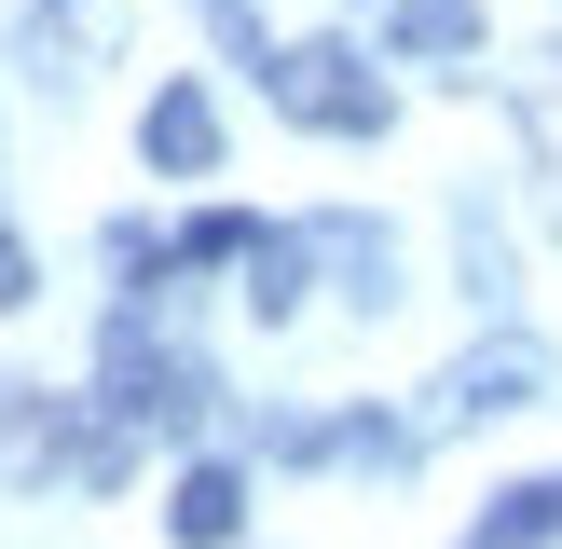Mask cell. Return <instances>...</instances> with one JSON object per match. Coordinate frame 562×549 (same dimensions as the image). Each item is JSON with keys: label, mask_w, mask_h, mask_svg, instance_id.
Segmentation results:
<instances>
[{"label": "cell", "mask_w": 562, "mask_h": 549, "mask_svg": "<svg viewBox=\"0 0 562 549\" xmlns=\"http://www.w3.org/2000/svg\"><path fill=\"white\" fill-rule=\"evenodd\" d=\"M14 302H27V247L0 234V316H14Z\"/></svg>", "instance_id": "8fae6325"}, {"label": "cell", "mask_w": 562, "mask_h": 549, "mask_svg": "<svg viewBox=\"0 0 562 549\" xmlns=\"http://www.w3.org/2000/svg\"><path fill=\"white\" fill-rule=\"evenodd\" d=\"M165 536H179V549H234V536H247V481H234V467H179Z\"/></svg>", "instance_id": "8992f818"}, {"label": "cell", "mask_w": 562, "mask_h": 549, "mask_svg": "<svg viewBox=\"0 0 562 549\" xmlns=\"http://www.w3.org/2000/svg\"><path fill=\"white\" fill-rule=\"evenodd\" d=\"M247 247H261V220H234V206H206V220H192V234H179V261H247Z\"/></svg>", "instance_id": "30bf717a"}, {"label": "cell", "mask_w": 562, "mask_h": 549, "mask_svg": "<svg viewBox=\"0 0 562 549\" xmlns=\"http://www.w3.org/2000/svg\"><path fill=\"white\" fill-rule=\"evenodd\" d=\"M384 42H398V55H481V0H398Z\"/></svg>", "instance_id": "ba28073f"}, {"label": "cell", "mask_w": 562, "mask_h": 549, "mask_svg": "<svg viewBox=\"0 0 562 549\" xmlns=\"http://www.w3.org/2000/svg\"><path fill=\"white\" fill-rule=\"evenodd\" d=\"M521 137H536V165H549V206H562V55H536V69H521Z\"/></svg>", "instance_id": "9c48e42d"}, {"label": "cell", "mask_w": 562, "mask_h": 549, "mask_svg": "<svg viewBox=\"0 0 562 549\" xmlns=\"http://www.w3.org/2000/svg\"><path fill=\"white\" fill-rule=\"evenodd\" d=\"M261 82L289 124H329V137H384V110H398L357 42H289V55H261Z\"/></svg>", "instance_id": "7a4b0ae2"}, {"label": "cell", "mask_w": 562, "mask_h": 549, "mask_svg": "<svg viewBox=\"0 0 562 549\" xmlns=\"http://www.w3.org/2000/svg\"><path fill=\"white\" fill-rule=\"evenodd\" d=\"M467 549H562V481H508L494 494V522Z\"/></svg>", "instance_id": "52a82bcc"}, {"label": "cell", "mask_w": 562, "mask_h": 549, "mask_svg": "<svg viewBox=\"0 0 562 549\" xmlns=\"http://www.w3.org/2000/svg\"><path fill=\"white\" fill-rule=\"evenodd\" d=\"M536 384H549V357H536V344H521V329H508V344L453 357V371L426 384V439H439V426H481V412H521V399H536Z\"/></svg>", "instance_id": "3957f363"}, {"label": "cell", "mask_w": 562, "mask_h": 549, "mask_svg": "<svg viewBox=\"0 0 562 549\" xmlns=\"http://www.w3.org/2000/svg\"><path fill=\"white\" fill-rule=\"evenodd\" d=\"M137 152H151L165 179H206V165H220V110H206V82H165L151 124H137Z\"/></svg>", "instance_id": "5b68a950"}, {"label": "cell", "mask_w": 562, "mask_h": 549, "mask_svg": "<svg viewBox=\"0 0 562 549\" xmlns=\"http://www.w3.org/2000/svg\"><path fill=\"white\" fill-rule=\"evenodd\" d=\"M110 42H124V0H42V14H27V55H42V82L110 69Z\"/></svg>", "instance_id": "277c9868"}, {"label": "cell", "mask_w": 562, "mask_h": 549, "mask_svg": "<svg viewBox=\"0 0 562 549\" xmlns=\"http://www.w3.org/2000/svg\"><path fill=\"white\" fill-rule=\"evenodd\" d=\"M97 399L124 412L137 439H192V426H206V399H220V384L192 371L179 344H151V316H110V384H97Z\"/></svg>", "instance_id": "6da1fadb"}]
</instances>
